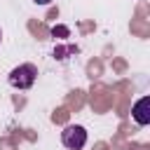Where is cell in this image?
Here are the masks:
<instances>
[{
  "mask_svg": "<svg viewBox=\"0 0 150 150\" xmlns=\"http://www.w3.org/2000/svg\"><path fill=\"white\" fill-rule=\"evenodd\" d=\"M131 117H134V122H136L138 127L150 124V98H148V96H143V98H138V101L134 103Z\"/></svg>",
  "mask_w": 150,
  "mask_h": 150,
  "instance_id": "obj_3",
  "label": "cell"
},
{
  "mask_svg": "<svg viewBox=\"0 0 150 150\" xmlns=\"http://www.w3.org/2000/svg\"><path fill=\"white\" fill-rule=\"evenodd\" d=\"M0 40H2V33H0Z\"/></svg>",
  "mask_w": 150,
  "mask_h": 150,
  "instance_id": "obj_5",
  "label": "cell"
},
{
  "mask_svg": "<svg viewBox=\"0 0 150 150\" xmlns=\"http://www.w3.org/2000/svg\"><path fill=\"white\" fill-rule=\"evenodd\" d=\"M33 2H38V5H49L52 0H33Z\"/></svg>",
  "mask_w": 150,
  "mask_h": 150,
  "instance_id": "obj_4",
  "label": "cell"
},
{
  "mask_svg": "<svg viewBox=\"0 0 150 150\" xmlns=\"http://www.w3.org/2000/svg\"><path fill=\"white\" fill-rule=\"evenodd\" d=\"M61 143L68 150H82L87 145V129L80 127V124H68L61 131Z\"/></svg>",
  "mask_w": 150,
  "mask_h": 150,
  "instance_id": "obj_2",
  "label": "cell"
},
{
  "mask_svg": "<svg viewBox=\"0 0 150 150\" xmlns=\"http://www.w3.org/2000/svg\"><path fill=\"white\" fill-rule=\"evenodd\" d=\"M7 80H9V84L14 89H30L35 84V80H38V68L33 63H21L9 73Z\"/></svg>",
  "mask_w": 150,
  "mask_h": 150,
  "instance_id": "obj_1",
  "label": "cell"
}]
</instances>
